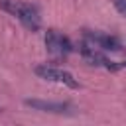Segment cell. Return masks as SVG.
Segmentation results:
<instances>
[{"label": "cell", "mask_w": 126, "mask_h": 126, "mask_svg": "<svg viewBox=\"0 0 126 126\" xmlns=\"http://www.w3.org/2000/svg\"><path fill=\"white\" fill-rule=\"evenodd\" d=\"M0 110H2V108H0Z\"/></svg>", "instance_id": "ba28073f"}, {"label": "cell", "mask_w": 126, "mask_h": 126, "mask_svg": "<svg viewBox=\"0 0 126 126\" xmlns=\"http://www.w3.org/2000/svg\"><path fill=\"white\" fill-rule=\"evenodd\" d=\"M24 104L33 110L49 112V114H69L73 110L71 102H51V100H41V98H26Z\"/></svg>", "instance_id": "8992f818"}, {"label": "cell", "mask_w": 126, "mask_h": 126, "mask_svg": "<svg viewBox=\"0 0 126 126\" xmlns=\"http://www.w3.org/2000/svg\"><path fill=\"white\" fill-rule=\"evenodd\" d=\"M33 73L43 79V81H51V83H59V85H65L69 89H79V83L77 79L65 71V69H59V67H53V65H37L33 69Z\"/></svg>", "instance_id": "3957f363"}, {"label": "cell", "mask_w": 126, "mask_h": 126, "mask_svg": "<svg viewBox=\"0 0 126 126\" xmlns=\"http://www.w3.org/2000/svg\"><path fill=\"white\" fill-rule=\"evenodd\" d=\"M0 4H2V8H4L6 12H10L14 18H18L20 24H22L26 30H30V32H37V30H39L41 20H39L37 10H35L32 4L20 2V0H0Z\"/></svg>", "instance_id": "6da1fadb"}, {"label": "cell", "mask_w": 126, "mask_h": 126, "mask_svg": "<svg viewBox=\"0 0 126 126\" xmlns=\"http://www.w3.org/2000/svg\"><path fill=\"white\" fill-rule=\"evenodd\" d=\"M112 4H114V8H116L120 14L126 16V0H112Z\"/></svg>", "instance_id": "52a82bcc"}, {"label": "cell", "mask_w": 126, "mask_h": 126, "mask_svg": "<svg viewBox=\"0 0 126 126\" xmlns=\"http://www.w3.org/2000/svg\"><path fill=\"white\" fill-rule=\"evenodd\" d=\"M45 47L53 55H69L75 49L73 43H71V39L67 35L55 32V30H47L45 32Z\"/></svg>", "instance_id": "5b68a950"}, {"label": "cell", "mask_w": 126, "mask_h": 126, "mask_svg": "<svg viewBox=\"0 0 126 126\" xmlns=\"http://www.w3.org/2000/svg\"><path fill=\"white\" fill-rule=\"evenodd\" d=\"M87 43L102 49V51H122L124 45L122 41L116 37V35H110V33H100V32H85L83 33Z\"/></svg>", "instance_id": "277c9868"}, {"label": "cell", "mask_w": 126, "mask_h": 126, "mask_svg": "<svg viewBox=\"0 0 126 126\" xmlns=\"http://www.w3.org/2000/svg\"><path fill=\"white\" fill-rule=\"evenodd\" d=\"M79 53H81V57H83L89 65L102 67V69H106V71H118L120 67H124V63H118V61L108 59V57L102 53V49H98V47H94V45H91V43H83V45L79 47Z\"/></svg>", "instance_id": "7a4b0ae2"}]
</instances>
